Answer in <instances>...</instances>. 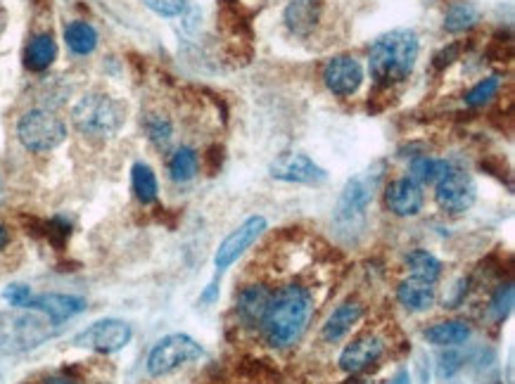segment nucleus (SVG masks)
<instances>
[{"mask_svg":"<svg viewBox=\"0 0 515 384\" xmlns=\"http://www.w3.org/2000/svg\"><path fill=\"white\" fill-rule=\"evenodd\" d=\"M309 316H312L309 292L299 285H285L283 290H279L271 297L264 320H262L269 344L276 349L292 346L306 330Z\"/></svg>","mask_w":515,"mask_h":384,"instance_id":"obj_1","label":"nucleus"},{"mask_svg":"<svg viewBox=\"0 0 515 384\" xmlns=\"http://www.w3.org/2000/svg\"><path fill=\"white\" fill-rule=\"evenodd\" d=\"M269 174L276 181L285 183H302V185H321L326 183V169H321L312 157L302 155V152H288L280 155L276 162L269 166Z\"/></svg>","mask_w":515,"mask_h":384,"instance_id":"obj_11","label":"nucleus"},{"mask_svg":"<svg viewBox=\"0 0 515 384\" xmlns=\"http://www.w3.org/2000/svg\"><path fill=\"white\" fill-rule=\"evenodd\" d=\"M46 384H79L76 380L67 378V375H53V378H47Z\"/></svg>","mask_w":515,"mask_h":384,"instance_id":"obj_36","label":"nucleus"},{"mask_svg":"<svg viewBox=\"0 0 515 384\" xmlns=\"http://www.w3.org/2000/svg\"><path fill=\"white\" fill-rule=\"evenodd\" d=\"M202 356V346L188 335H169V337L159 339L152 346L148 356V372L152 378H162L169 372L178 371L181 365L193 363Z\"/></svg>","mask_w":515,"mask_h":384,"instance_id":"obj_7","label":"nucleus"},{"mask_svg":"<svg viewBox=\"0 0 515 384\" xmlns=\"http://www.w3.org/2000/svg\"><path fill=\"white\" fill-rule=\"evenodd\" d=\"M499 76H489V79H485V81H480L475 88H470L468 95H466V105H470V107H480V105H485L487 100H492L496 95V90H499Z\"/></svg>","mask_w":515,"mask_h":384,"instance_id":"obj_28","label":"nucleus"},{"mask_svg":"<svg viewBox=\"0 0 515 384\" xmlns=\"http://www.w3.org/2000/svg\"><path fill=\"white\" fill-rule=\"evenodd\" d=\"M169 174H171V178L178 183H185V181H190V178H195V174H197L195 149H190V148L176 149L169 162Z\"/></svg>","mask_w":515,"mask_h":384,"instance_id":"obj_27","label":"nucleus"},{"mask_svg":"<svg viewBox=\"0 0 515 384\" xmlns=\"http://www.w3.org/2000/svg\"><path fill=\"white\" fill-rule=\"evenodd\" d=\"M145 5L162 17H176L185 10V0H145Z\"/></svg>","mask_w":515,"mask_h":384,"instance_id":"obj_33","label":"nucleus"},{"mask_svg":"<svg viewBox=\"0 0 515 384\" xmlns=\"http://www.w3.org/2000/svg\"><path fill=\"white\" fill-rule=\"evenodd\" d=\"M273 292H269L264 285H247L237 294V313L245 323L262 325L266 316V309L271 303Z\"/></svg>","mask_w":515,"mask_h":384,"instance_id":"obj_16","label":"nucleus"},{"mask_svg":"<svg viewBox=\"0 0 515 384\" xmlns=\"http://www.w3.org/2000/svg\"><path fill=\"white\" fill-rule=\"evenodd\" d=\"M477 21H480V10H477L473 3H468V0H459V3H454V5L447 10V14H444V29L451 31V34L468 31Z\"/></svg>","mask_w":515,"mask_h":384,"instance_id":"obj_22","label":"nucleus"},{"mask_svg":"<svg viewBox=\"0 0 515 384\" xmlns=\"http://www.w3.org/2000/svg\"><path fill=\"white\" fill-rule=\"evenodd\" d=\"M131 337H133V330H131L129 323L116 320V318H105V320H98L83 332H79L74 337V346L112 354V351L124 349L131 342Z\"/></svg>","mask_w":515,"mask_h":384,"instance_id":"obj_9","label":"nucleus"},{"mask_svg":"<svg viewBox=\"0 0 515 384\" xmlns=\"http://www.w3.org/2000/svg\"><path fill=\"white\" fill-rule=\"evenodd\" d=\"M283 17L292 34H312L313 27L321 20V0H290V5L285 7Z\"/></svg>","mask_w":515,"mask_h":384,"instance_id":"obj_17","label":"nucleus"},{"mask_svg":"<svg viewBox=\"0 0 515 384\" xmlns=\"http://www.w3.org/2000/svg\"><path fill=\"white\" fill-rule=\"evenodd\" d=\"M408 270L414 273V277L425 280V283H434L442 276V263L437 256H433L425 250H414L407 256Z\"/></svg>","mask_w":515,"mask_h":384,"instance_id":"obj_24","label":"nucleus"},{"mask_svg":"<svg viewBox=\"0 0 515 384\" xmlns=\"http://www.w3.org/2000/svg\"><path fill=\"white\" fill-rule=\"evenodd\" d=\"M433 285L434 283H425L418 277H408L397 287V299L408 311H427L434 306V299H437Z\"/></svg>","mask_w":515,"mask_h":384,"instance_id":"obj_19","label":"nucleus"},{"mask_svg":"<svg viewBox=\"0 0 515 384\" xmlns=\"http://www.w3.org/2000/svg\"><path fill=\"white\" fill-rule=\"evenodd\" d=\"M361 313H364L361 303L356 302L339 303L338 309L328 316L326 325H323V339H326V342H338V339L345 337L347 332L359 323Z\"/></svg>","mask_w":515,"mask_h":384,"instance_id":"obj_18","label":"nucleus"},{"mask_svg":"<svg viewBox=\"0 0 515 384\" xmlns=\"http://www.w3.org/2000/svg\"><path fill=\"white\" fill-rule=\"evenodd\" d=\"M418 60V36L411 29L387 31L371 46L368 67L378 86H397L407 81Z\"/></svg>","mask_w":515,"mask_h":384,"instance_id":"obj_2","label":"nucleus"},{"mask_svg":"<svg viewBox=\"0 0 515 384\" xmlns=\"http://www.w3.org/2000/svg\"><path fill=\"white\" fill-rule=\"evenodd\" d=\"M145 131H148L150 141L155 145H167L171 141V122L167 116L150 115L145 119Z\"/></svg>","mask_w":515,"mask_h":384,"instance_id":"obj_29","label":"nucleus"},{"mask_svg":"<svg viewBox=\"0 0 515 384\" xmlns=\"http://www.w3.org/2000/svg\"><path fill=\"white\" fill-rule=\"evenodd\" d=\"M55 325L46 316H5L0 318V351H27L53 337Z\"/></svg>","mask_w":515,"mask_h":384,"instance_id":"obj_5","label":"nucleus"},{"mask_svg":"<svg viewBox=\"0 0 515 384\" xmlns=\"http://www.w3.org/2000/svg\"><path fill=\"white\" fill-rule=\"evenodd\" d=\"M5 10H3V7H0V34H3V29H5Z\"/></svg>","mask_w":515,"mask_h":384,"instance_id":"obj_38","label":"nucleus"},{"mask_svg":"<svg viewBox=\"0 0 515 384\" xmlns=\"http://www.w3.org/2000/svg\"><path fill=\"white\" fill-rule=\"evenodd\" d=\"M64 41L74 55H90L98 46V31L86 21H72L64 29Z\"/></svg>","mask_w":515,"mask_h":384,"instance_id":"obj_23","label":"nucleus"},{"mask_svg":"<svg viewBox=\"0 0 515 384\" xmlns=\"http://www.w3.org/2000/svg\"><path fill=\"white\" fill-rule=\"evenodd\" d=\"M511 306H513V287L506 285V287H502V290L494 294V299H492V316H494L496 323L506 320V316L511 313Z\"/></svg>","mask_w":515,"mask_h":384,"instance_id":"obj_30","label":"nucleus"},{"mask_svg":"<svg viewBox=\"0 0 515 384\" xmlns=\"http://www.w3.org/2000/svg\"><path fill=\"white\" fill-rule=\"evenodd\" d=\"M24 309L34 311V313H43V316L50 318L57 325L86 311V299L72 297V294H41V297L31 299Z\"/></svg>","mask_w":515,"mask_h":384,"instance_id":"obj_13","label":"nucleus"},{"mask_svg":"<svg viewBox=\"0 0 515 384\" xmlns=\"http://www.w3.org/2000/svg\"><path fill=\"white\" fill-rule=\"evenodd\" d=\"M264 230H266L264 216H250L243 226H237L231 235L219 244L217 254H214V266H217L219 270H226L228 266H233L245 252L250 250L252 244L257 243V237L262 235Z\"/></svg>","mask_w":515,"mask_h":384,"instance_id":"obj_10","label":"nucleus"},{"mask_svg":"<svg viewBox=\"0 0 515 384\" xmlns=\"http://www.w3.org/2000/svg\"><path fill=\"white\" fill-rule=\"evenodd\" d=\"M131 183H133V192L142 204H150L157 200V178L148 164H133L131 171Z\"/></svg>","mask_w":515,"mask_h":384,"instance_id":"obj_26","label":"nucleus"},{"mask_svg":"<svg viewBox=\"0 0 515 384\" xmlns=\"http://www.w3.org/2000/svg\"><path fill=\"white\" fill-rule=\"evenodd\" d=\"M451 169L449 162H440V159H430V157H416L408 171H411V181L418 183V185H427V183L440 181L442 175L447 174Z\"/></svg>","mask_w":515,"mask_h":384,"instance_id":"obj_25","label":"nucleus"},{"mask_svg":"<svg viewBox=\"0 0 515 384\" xmlns=\"http://www.w3.org/2000/svg\"><path fill=\"white\" fill-rule=\"evenodd\" d=\"M72 119L83 135L90 138H109L124 124V107L115 98L105 93H89L76 102Z\"/></svg>","mask_w":515,"mask_h":384,"instance_id":"obj_3","label":"nucleus"},{"mask_svg":"<svg viewBox=\"0 0 515 384\" xmlns=\"http://www.w3.org/2000/svg\"><path fill=\"white\" fill-rule=\"evenodd\" d=\"M323 81H326L328 90L339 98H347V95H354L361 88L364 81V69L354 57L349 55H339V57H332L330 62L323 69Z\"/></svg>","mask_w":515,"mask_h":384,"instance_id":"obj_12","label":"nucleus"},{"mask_svg":"<svg viewBox=\"0 0 515 384\" xmlns=\"http://www.w3.org/2000/svg\"><path fill=\"white\" fill-rule=\"evenodd\" d=\"M385 202L397 216H416L423 209V190L411 178H399L387 185Z\"/></svg>","mask_w":515,"mask_h":384,"instance_id":"obj_15","label":"nucleus"},{"mask_svg":"<svg viewBox=\"0 0 515 384\" xmlns=\"http://www.w3.org/2000/svg\"><path fill=\"white\" fill-rule=\"evenodd\" d=\"M456 53H459V47L451 46L449 50H442L440 55H434V67L442 69V67H447V64H451V62H454V57H456Z\"/></svg>","mask_w":515,"mask_h":384,"instance_id":"obj_34","label":"nucleus"},{"mask_svg":"<svg viewBox=\"0 0 515 384\" xmlns=\"http://www.w3.org/2000/svg\"><path fill=\"white\" fill-rule=\"evenodd\" d=\"M7 243H10V233H7L5 226H0V250L7 247Z\"/></svg>","mask_w":515,"mask_h":384,"instance_id":"obj_37","label":"nucleus"},{"mask_svg":"<svg viewBox=\"0 0 515 384\" xmlns=\"http://www.w3.org/2000/svg\"><path fill=\"white\" fill-rule=\"evenodd\" d=\"M382 342L375 335H364V337L354 339L347 344L345 351L339 354V368L345 372H361L368 365H373L382 356Z\"/></svg>","mask_w":515,"mask_h":384,"instance_id":"obj_14","label":"nucleus"},{"mask_svg":"<svg viewBox=\"0 0 515 384\" xmlns=\"http://www.w3.org/2000/svg\"><path fill=\"white\" fill-rule=\"evenodd\" d=\"M17 135L21 145L31 152H47L64 141L67 126L60 116H55L47 109H31L17 124Z\"/></svg>","mask_w":515,"mask_h":384,"instance_id":"obj_6","label":"nucleus"},{"mask_svg":"<svg viewBox=\"0 0 515 384\" xmlns=\"http://www.w3.org/2000/svg\"><path fill=\"white\" fill-rule=\"evenodd\" d=\"M382 171H385V164L380 162L347 181L345 190H342V195L338 200V207H335V223L339 228L349 230L356 223H364V216H366V209L373 202Z\"/></svg>","mask_w":515,"mask_h":384,"instance_id":"obj_4","label":"nucleus"},{"mask_svg":"<svg viewBox=\"0 0 515 384\" xmlns=\"http://www.w3.org/2000/svg\"><path fill=\"white\" fill-rule=\"evenodd\" d=\"M3 299H5L10 306L24 309V306L31 302V287H27V285H7L5 290H3Z\"/></svg>","mask_w":515,"mask_h":384,"instance_id":"obj_32","label":"nucleus"},{"mask_svg":"<svg viewBox=\"0 0 515 384\" xmlns=\"http://www.w3.org/2000/svg\"><path fill=\"white\" fill-rule=\"evenodd\" d=\"M434 200H437V204H440L444 211H449V214H463V211H468L475 204V200H477V185H475V181L466 171L451 166V169L437 181Z\"/></svg>","mask_w":515,"mask_h":384,"instance_id":"obj_8","label":"nucleus"},{"mask_svg":"<svg viewBox=\"0 0 515 384\" xmlns=\"http://www.w3.org/2000/svg\"><path fill=\"white\" fill-rule=\"evenodd\" d=\"M43 235L55 244V247H62V244L67 243L69 237V223L64 218H53V221L43 223Z\"/></svg>","mask_w":515,"mask_h":384,"instance_id":"obj_31","label":"nucleus"},{"mask_svg":"<svg viewBox=\"0 0 515 384\" xmlns=\"http://www.w3.org/2000/svg\"><path fill=\"white\" fill-rule=\"evenodd\" d=\"M55 57H57V46H55L50 34H41L31 38L27 50H24V64L31 72H46L55 62Z\"/></svg>","mask_w":515,"mask_h":384,"instance_id":"obj_21","label":"nucleus"},{"mask_svg":"<svg viewBox=\"0 0 515 384\" xmlns=\"http://www.w3.org/2000/svg\"><path fill=\"white\" fill-rule=\"evenodd\" d=\"M470 325L463 320H442L434 323L433 328L425 330V339L434 346H459V344L468 342Z\"/></svg>","mask_w":515,"mask_h":384,"instance_id":"obj_20","label":"nucleus"},{"mask_svg":"<svg viewBox=\"0 0 515 384\" xmlns=\"http://www.w3.org/2000/svg\"><path fill=\"white\" fill-rule=\"evenodd\" d=\"M217 294H219V285H217V280H214V283H211L210 287L204 290L202 302H204V303H207V302H214V299H217Z\"/></svg>","mask_w":515,"mask_h":384,"instance_id":"obj_35","label":"nucleus"},{"mask_svg":"<svg viewBox=\"0 0 515 384\" xmlns=\"http://www.w3.org/2000/svg\"><path fill=\"white\" fill-rule=\"evenodd\" d=\"M0 384H3V382H0Z\"/></svg>","mask_w":515,"mask_h":384,"instance_id":"obj_39","label":"nucleus"}]
</instances>
